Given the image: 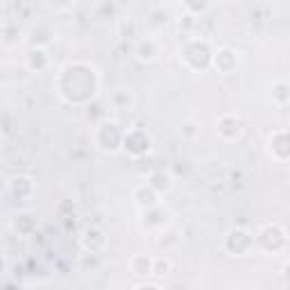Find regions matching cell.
Returning a JSON list of instances; mask_svg holds the SVG:
<instances>
[{
    "mask_svg": "<svg viewBox=\"0 0 290 290\" xmlns=\"http://www.w3.org/2000/svg\"><path fill=\"white\" fill-rule=\"evenodd\" d=\"M138 59H143V61H150V59H154V43L152 41H141L138 43Z\"/></svg>",
    "mask_w": 290,
    "mask_h": 290,
    "instance_id": "2",
    "label": "cell"
},
{
    "mask_svg": "<svg viewBox=\"0 0 290 290\" xmlns=\"http://www.w3.org/2000/svg\"><path fill=\"white\" fill-rule=\"evenodd\" d=\"M166 270H170V263L168 261H154V268H152V272L154 275H166Z\"/></svg>",
    "mask_w": 290,
    "mask_h": 290,
    "instance_id": "3",
    "label": "cell"
},
{
    "mask_svg": "<svg viewBox=\"0 0 290 290\" xmlns=\"http://www.w3.org/2000/svg\"><path fill=\"white\" fill-rule=\"evenodd\" d=\"M216 66H220L222 73H229V70L236 66V54L231 52V50H220L216 57Z\"/></svg>",
    "mask_w": 290,
    "mask_h": 290,
    "instance_id": "1",
    "label": "cell"
}]
</instances>
